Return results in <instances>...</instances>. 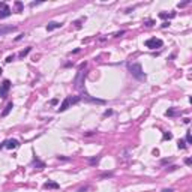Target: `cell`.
<instances>
[{
  "instance_id": "obj_1",
  "label": "cell",
  "mask_w": 192,
  "mask_h": 192,
  "mask_svg": "<svg viewBox=\"0 0 192 192\" xmlns=\"http://www.w3.org/2000/svg\"><path fill=\"white\" fill-rule=\"evenodd\" d=\"M128 71L131 72V75L134 78H137L138 81H146V78H147L141 63H128Z\"/></svg>"
},
{
  "instance_id": "obj_2",
  "label": "cell",
  "mask_w": 192,
  "mask_h": 192,
  "mask_svg": "<svg viewBox=\"0 0 192 192\" xmlns=\"http://www.w3.org/2000/svg\"><path fill=\"white\" fill-rule=\"evenodd\" d=\"M86 66H87V63H86V62L80 65V69H78V72H77V77H75V80H74V87H75L77 90H83V87H84V78H86L84 68H86Z\"/></svg>"
},
{
  "instance_id": "obj_3",
  "label": "cell",
  "mask_w": 192,
  "mask_h": 192,
  "mask_svg": "<svg viewBox=\"0 0 192 192\" xmlns=\"http://www.w3.org/2000/svg\"><path fill=\"white\" fill-rule=\"evenodd\" d=\"M80 101H81L80 96H66V98H65V101L62 102V105L59 107V110H57V111H59V113L66 111V110H68L71 105H74V104H78Z\"/></svg>"
},
{
  "instance_id": "obj_4",
  "label": "cell",
  "mask_w": 192,
  "mask_h": 192,
  "mask_svg": "<svg viewBox=\"0 0 192 192\" xmlns=\"http://www.w3.org/2000/svg\"><path fill=\"white\" fill-rule=\"evenodd\" d=\"M144 45L147 48H150V50H156V48L162 47L164 42H162V39H159V38H150V39H147V41L144 42Z\"/></svg>"
},
{
  "instance_id": "obj_5",
  "label": "cell",
  "mask_w": 192,
  "mask_h": 192,
  "mask_svg": "<svg viewBox=\"0 0 192 192\" xmlns=\"http://www.w3.org/2000/svg\"><path fill=\"white\" fill-rule=\"evenodd\" d=\"M9 89H11V81L9 80H3L2 81V84H0V98H2V99H5V98L8 96Z\"/></svg>"
},
{
  "instance_id": "obj_6",
  "label": "cell",
  "mask_w": 192,
  "mask_h": 192,
  "mask_svg": "<svg viewBox=\"0 0 192 192\" xmlns=\"http://www.w3.org/2000/svg\"><path fill=\"white\" fill-rule=\"evenodd\" d=\"M83 101H86V102H92V104H105V101L104 99H98V98H92V96L89 95V93H83V95L80 96Z\"/></svg>"
},
{
  "instance_id": "obj_7",
  "label": "cell",
  "mask_w": 192,
  "mask_h": 192,
  "mask_svg": "<svg viewBox=\"0 0 192 192\" xmlns=\"http://www.w3.org/2000/svg\"><path fill=\"white\" fill-rule=\"evenodd\" d=\"M11 14H12V12H11V8H9L8 5H6V6H3V8H0V20L8 18Z\"/></svg>"
},
{
  "instance_id": "obj_8",
  "label": "cell",
  "mask_w": 192,
  "mask_h": 192,
  "mask_svg": "<svg viewBox=\"0 0 192 192\" xmlns=\"http://www.w3.org/2000/svg\"><path fill=\"white\" fill-rule=\"evenodd\" d=\"M5 147L9 149V150H12V149L20 147V143H18L17 140H6V141H5Z\"/></svg>"
},
{
  "instance_id": "obj_9",
  "label": "cell",
  "mask_w": 192,
  "mask_h": 192,
  "mask_svg": "<svg viewBox=\"0 0 192 192\" xmlns=\"http://www.w3.org/2000/svg\"><path fill=\"white\" fill-rule=\"evenodd\" d=\"M15 29H17L15 26H3V27H0V36L8 35V33H12Z\"/></svg>"
},
{
  "instance_id": "obj_10",
  "label": "cell",
  "mask_w": 192,
  "mask_h": 192,
  "mask_svg": "<svg viewBox=\"0 0 192 192\" xmlns=\"http://www.w3.org/2000/svg\"><path fill=\"white\" fill-rule=\"evenodd\" d=\"M63 24L62 23H57V21H51V23H48L47 24V30L48 32H53V30H56V29H60Z\"/></svg>"
},
{
  "instance_id": "obj_11",
  "label": "cell",
  "mask_w": 192,
  "mask_h": 192,
  "mask_svg": "<svg viewBox=\"0 0 192 192\" xmlns=\"http://www.w3.org/2000/svg\"><path fill=\"white\" fill-rule=\"evenodd\" d=\"M44 188H45V189H59V188H60V185H59V183H56V182H53V180H48L47 183L44 185Z\"/></svg>"
},
{
  "instance_id": "obj_12",
  "label": "cell",
  "mask_w": 192,
  "mask_h": 192,
  "mask_svg": "<svg viewBox=\"0 0 192 192\" xmlns=\"http://www.w3.org/2000/svg\"><path fill=\"white\" fill-rule=\"evenodd\" d=\"M12 108H14V104H12V102H9V104H8V105L5 107V110L2 111V117H6V116H8L9 113L12 111Z\"/></svg>"
},
{
  "instance_id": "obj_13",
  "label": "cell",
  "mask_w": 192,
  "mask_h": 192,
  "mask_svg": "<svg viewBox=\"0 0 192 192\" xmlns=\"http://www.w3.org/2000/svg\"><path fill=\"white\" fill-rule=\"evenodd\" d=\"M32 165L33 167H36V168H39V170H42V168H45V164L42 162V161H39L36 156H35V159H33V162H32Z\"/></svg>"
},
{
  "instance_id": "obj_14",
  "label": "cell",
  "mask_w": 192,
  "mask_h": 192,
  "mask_svg": "<svg viewBox=\"0 0 192 192\" xmlns=\"http://www.w3.org/2000/svg\"><path fill=\"white\" fill-rule=\"evenodd\" d=\"M30 51H32V47L26 48V50H23V51H21V53L18 54V57H20V59H24V57H26V56H27V54H29Z\"/></svg>"
},
{
  "instance_id": "obj_15",
  "label": "cell",
  "mask_w": 192,
  "mask_h": 192,
  "mask_svg": "<svg viewBox=\"0 0 192 192\" xmlns=\"http://www.w3.org/2000/svg\"><path fill=\"white\" fill-rule=\"evenodd\" d=\"M171 138H173V134H171V132H164V135H162V140H164V141H167V140L170 141Z\"/></svg>"
},
{
  "instance_id": "obj_16",
  "label": "cell",
  "mask_w": 192,
  "mask_h": 192,
  "mask_svg": "<svg viewBox=\"0 0 192 192\" xmlns=\"http://www.w3.org/2000/svg\"><path fill=\"white\" fill-rule=\"evenodd\" d=\"M15 8H17V12H23V9H24V5H23L21 2H15Z\"/></svg>"
},
{
  "instance_id": "obj_17",
  "label": "cell",
  "mask_w": 192,
  "mask_h": 192,
  "mask_svg": "<svg viewBox=\"0 0 192 192\" xmlns=\"http://www.w3.org/2000/svg\"><path fill=\"white\" fill-rule=\"evenodd\" d=\"M159 17L161 18H174V17H176V12H173V14H170V15L165 14V12H162V14H159Z\"/></svg>"
},
{
  "instance_id": "obj_18",
  "label": "cell",
  "mask_w": 192,
  "mask_h": 192,
  "mask_svg": "<svg viewBox=\"0 0 192 192\" xmlns=\"http://www.w3.org/2000/svg\"><path fill=\"white\" fill-rule=\"evenodd\" d=\"M177 147H179V149H186V141H185V140H179Z\"/></svg>"
},
{
  "instance_id": "obj_19",
  "label": "cell",
  "mask_w": 192,
  "mask_h": 192,
  "mask_svg": "<svg viewBox=\"0 0 192 192\" xmlns=\"http://www.w3.org/2000/svg\"><path fill=\"white\" fill-rule=\"evenodd\" d=\"M177 111H174L173 108H170V110H167V113H165V116H168V117H173V116H176Z\"/></svg>"
},
{
  "instance_id": "obj_20",
  "label": "cell",
  "mask_w": 192,
  "mask_h": 192,
  "mask_svg": "<svg viewBox=\"0 0 192 192\" xmlns=\"http://www.w3.org/2000/svg\"><path fill=\"white\" fill-rule=\"evenodd\" d=\"M87 159H89V162H90V164H98L101 158H99V156H96V158H87Z\"/></svg>"
},
{
  "instance_id": "obj_21",
  "label": "cell",
  "mask_w": 192,
  "mask_h": 192,
  "mask_svg": "<svg viewBox=\"0 0 192 192\" xmlns=\"http://www.w3.org/2000/svg\"><path fill=\"white\" fill-rule=\"evenodd\" d=\"M188 144H191L192 143V137H191V132H186V140H185Z\"/></svg>"
},
{
  "instance_id": "obj_22",
  "label": "cell",
  "mask_w": 192,
  "mask_h": 192,
  "mask_svg": "<svg viewBox=\"0 0 192 192\" xmlns=\"http://www.w3.org/2000/svg\"><path fill=\"white\" fill-rule=\"evenodd\" d=\"M177 168H179L177 165H171V167H168V168H167V171H168V173H171V171H176Z\"/></svg>"
},
{
  "instance_id": "obj_23",
  "label": "cell",
  "mask_w": 192,
  "mask_h": 192,
  "mask_svg": "<svg viewBox=\"0 0 192 192\" xmlns=\"http://www.w3.org/2000/svg\"><path fill=\"white\" fill-rule=\"evenodd\" d=\"M123 33H125V30H120V32L114 33V35H113V36H114V38H119V36H122V35H123Z\"/></svg>"
},
{
  "instance_id": "obj_24",
  "label": "cell",
  "mask_w": 192,
  "mask_h": 192,
  "mask_svg": "<svg viewBox=\"0 0 192 192\" xmlns=\"http://www.w3.org/2000/svg\"><path fill=\"white\" fill-rule=\"evenodd\" d=\"M14 59H15V56H14V54H12V56H9V57L6 59V63H11V62H12Z\"/></svg>"
},
{
  "instance_id": "obj_25",
  "label": "cell",
  "mask_w": 192,
  "mask_h": 192,
  "mask_svg": "<svg viewBox=\"0 0 192 192\" xmlns=\"http://www.w3.org/2000/svg\"><path fill=\"white\" fill-rule=\"evenodd\" d=\"M171 161H173V158H168V159H162V161H161V164L164 165V164H168V162H171Z\"/></svg>"
},
{
  "instance_id": "obj_26",
  "label": "cell",
  "mask_w": 192,
  "mask_h": 192,
  "mask_svg": "<svg viewBox=\"0 0 192 192\" xmlns=\"http://www.w3.org/2000/svg\"><path fill=\"white\" fill-rule=\"evenodd\" d=\"M113 114V110H107V111L104 113V117H107V116H111Z\"/></svg>"
},
{
  "instance_id": "obj_27",
  "label": "cell",
  "mask_w": 192,
  "mask_h": 192,
  "mask_svg": "<svg viewBox=\"0 0 192 192\" xmlns=\"http://www.w3.org/2000/svg\"><path fill=\"white\" fill-rule=\"evenodd\" d=\"M113 176V173H104L102 176H101V179H104V177H111Z\"/></svg>"
},
{
  "instance_id": "obj_28",
  "label": "cell",
  "mask_w": 192,
  "mask_h": 192,
  "mask_svg": "<svg viewBox=\"0 0 192 192\" xmlns=\"http://www.w3.org/2000/svg\"><path fill=\"white\" fill-rule=\"evenodd\" d=\"M189 3V0H186V2H183V3H179V8H183V6H186Z\"/></svg>"
},
{
  "instance_id": "obj_29",
  "label": "cell",
  "mask_w": 192,
  "mask_h": 192,
  "mask_svg": "<svg viewBox=\"0 0 192 192\" xmlns=\"http://www.w3.org/2000/svg\"><path fill=\"white\" fill-rule=\"evenodd\" d=\"M185 164H186V165H191V164H192V159H191V158H186V159H185Z\"/></svg>"
},
{
  "instance_id": "obj_30",
  "label": "cell",
  "mask_w": 192,
  "mask_h": 192,
  "mask_svg": "<svg viewBox=\"0 0 192 192\" xmlns=\"http://www.w3.org/2000/svg\"><path fill=\"white\" fill-rule=\"evenodd\" d=\"M146 26H147V27H150V26H153V21H146Z\"/></svg>"
},
{
  "instance_id": "obj_31",
  "label": "cell",
  "mask_w": 192,
  "mask_h": 192,
  "mask_svg": "<svg viewBox=\"0 0 192 192\" xmlns=\"http://www.w3.org/2000/svg\"><path fill=\"white\" fill-rule=\"evenodd\" d=\"M59 159L60 161H69V158H66V156H59Z\"/></svg>"
},
{
  "instance_id": "obj_32",
  "label": "cell",
  "mask_w": 192,
  "mask_h": 192,
  "mask_svg": "<svg viewBox=\"0 0 192 192\" xmlns=\"http://www.w3.org/2000/svg\"><path fill=\"white\" fill-rule=\"evenodd\" d=\"M170 26V23L168 21H165V23H162V27H168Z\"/></svg>"
},
{
  "instance_id": "obj_33",
  "label": "cell",
  "mask_w": 192,
  "mask_h": 192,
  "mask_svg": "<svg viewBox=\"0 0 192 192\" xmlns=\"http://www.w3.org/2000/svg\"><path fill=\"white\" fill-rule=\"evenodd\" d=\"M153 155H155V156H158V155H159V150H158V149H155V150H153Z\"/></svg>"
},
{
  "instance_id": "obj_34",
  "label": "cell",
  "mask_w": 192,
  "mask_h": 192,
  "mask_svg": "<svg viewBox=\"0 0 192 192\" xmlns=\"http://www.w3.org/2000/svg\"><path fill=\"white\" fill-rule=\"evenodd\" d=\"M161 192H173V189H171V188H168V189H162Z\"/></svg>"
},
{
  "instance_id": "obj_35",
  "label": "cell",
  "mask_w": 192,
  "mask_h": 192,
  "mask_svg": "<svg viewBox=\"0 0 192 192\" xmlns=\"http://www.w3.org/2000/svg\"><path fill=\"white\" fill-rule=\"evenodd\" d=\"M183 122H185V123H186V125H189V122H191V120H189V119H188V117H186V119H183Z\"/></svg>"
},
{
  "instance_id": "obj_36",
  "label": "cell",
  "mask_w": 192,
  "mask_h": 192,
  "mask_svg": "<svg viewBox=\"0 0 192 192\" xmlns=\"http://www.w3.org/2000/svg\"><path fill=\"white\" fill-rule=\"evenodd\" d=\"M23 36H24V35H23V33H21V35H20V36H17V39H15V41H20V39H23Z\"/></svg>"
},
{
  "instance_id": "obj_37",
  "label": "cell",
  "mask_w": 192,
  "mask_h": 192,
  "mask_svg": "<svg viewBox=\"0 0 192 192\" xmlns=\"http://www.w3.org/2000/svg\"><path fill=\"white\" fill-rule=\"evenodd\" d=\"M3 6H6V3L5 2H0V8H3Z\"/></svg>"
},
{
  "instance_id": "obj_38",
  "label": "cell",
  "mask_w": 192,
  "mask_h": 192,
  "mask_svg": "<svg viewBox=\"0 0 192 192\" xmlns=\"http://www.w3.org/2000/svg\"><path fill=\"white\" fill-rule=\"evenodd\" d=\"M3 147H5V141H3V143H0V150H2Z\"/></svg>"
},
{
  "instance_id": "obj_39",
  "label": "cell",
  "mask_w": 192,
  "mask_h": 192,
  "mask_svg": "<svg viewBox=\"0 0 192 192\" xmlns=\"http://www.w3.org/2000/svg\"><path fill=\"white\" fill-rule=\"evenodd\" d=\"M0 74H2V68H0Z\"/></svg>"
}]
</instances>
